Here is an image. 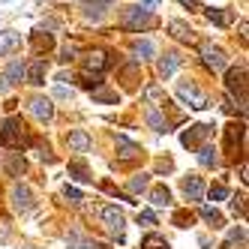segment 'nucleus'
<instances>
[{
	"label": "nucleus",
	"mask_w": 249,
	"mask_h": 249,
	"mask_svg": "<svg viewBox=\"0 0 249 249\" xmlns=\"http://www.w3.org/2000/svg\"><path fill=\"white\" fill-rule=\"evenodd\" d=\"M177 66H180V57H177V54H165L162 60H159V75H162V78H171V75L177 72Z\"/></svg>",
	"instance_id": "aec40b11"
},
{
	"label": "nucleus",
	"mask_w": 249,
	"mask_h": 249,
	"mask_svg": "<svg viewBox=\"0 0 249 249\" xmlns=\"http://www.w3.org/2000/svg\"><path fill=\"white\" fill-rule=\"evenodd\" d=\"M198 162L207 165V168H216V165H219V153H216V147L201 144V147H198Z\"/></svg>",
	"instance_id": "6ab92c4d"
},
{
	"label": "nucleus",
	"mask_w": 249,
	"mask_h": 249,
	"mask_svg": "<svg viewBox=\"0 0 249 249\" xmlns=\"http://www.w3.org/2000/svg\"><path fill=\"white\" fill-rule=\"evenodd\" d=\"M141 249H168V243L159 234H147L144 240H141Z\"/></svg>",
	"instance_id": "c85d7f7f"
},
{
	"label": "nucleus",
	"mask_w": 249,
	"mask_h": 249,
	"mask_svg": "<svg viewBox=\"0 0 249 249\" xmlns=\"http://www.w3.org/2000/svg\"><path fill=\"white\" fill-rule=\"evenodd\" d=\"M63 198H69V204H81V201H84V195H81L75 186H69V183H66V186H63Z\"/></svg>",
	"instance_id": "473e14b6"
},
{
	"label": "nucleus",
	"mask_w": 249,
	"mask_h": 249,
	"mask_svg": "<svg viewBox=\"0 0 249 249\" xmlns=\"http://www.w3.org/2000/svg\"><path fill=\"white\" fill-rule=\"evenodd\" d=\"M93 99H96V102H117V93H114V90H105V87H96V90H93Z\"/></svg>",
	"instance_id": "72a5a7b5"
},
{
	"label": "nucleus",
	"mask_w": 249,
	"mask_h": 249,
	"mask_svg": "<svg viewBox=\"0 0 249 249\" xmlns=\"http://www.w3.org/2000/svg\"><path fill=\"white\" fill-rule=\"evenodd\" d=\"M144 99L153 105V108H165V105H168V96H165V90L159 84H147L144 87Z\"/></svg>",
	"instance_id": "ddd939ff"
},
{
	"label": "nucleus",
	"mask_w": 249,
	"mask_h": 249,
	"mask_svg": "<svg viewBox=\"0 0 249 249\" xmlns=\"http://www.w3.org/2000/svg\"><path fill=\"white\" fill-rule=\"evenodd\" d=\"M0 3H9V0H0Z\"/></svg>",
	"instance_id": "de8ad7c7"
},
{
	"label": "nucleus",
	"mask_w": 249,
	"mask_h": 249,
	"mask_svg": "<svg viewBox=\"0 0 249 249\" xmlns=\"http://www.w3.org/2000/svg\"><path fill=\"white\" fill-rule=\"evenodd\" d=\"M243 240H246V228L240 225V228H234V231H231V234H228V240H225V249L237 246V243H243Z\"/></svg>",
	"instance_id": "7c9ffc66"
},
{
	"label": "nucleus",
	"mask_w": 249,
	"mask_h": 249,
	"mask_svg": "<svg viewBox=\"0 0 249 249\" xmlns=\"http://www.w3.org/2000/svg\"><path fill=\"white\" fill-rule=\"evenodd\" d=\"M84 63H87V72H102V69L108 66V54L96 48V51H90V54H87V60H84Z\"/></svg>",
	"instance_id": "dca6fc26"
},
{
	"label": "nucleus",
	"mask_w": 249,
	"mask_h": 249,
	"mask_svg": "<svg viewBox=\"0 0 249 249\" xmlns=\"http://www.w3.org/2000/svg\"><path fill=\"white\" fill-rule=\"evenodd\" d=\"M114 0H90V6L87 9H96V12H102V6H111Z\"/></svg>",
	"instance_id": "ea45409f"
},
{
	"label": "nucleus",
	"mask_w": 249,
	"mask_h": 249,
	"mask_svg": "<svg viewBox=\"0 0 249 249\" xmlns=\"http://www.w3.org/2000/svg\"><path fill=\"white\" fill-rule=\"evenodd\" d=\"M84 249H105L102 243H84Z\"/></svg>",
	"instance_id": "a18cd8bd"
},
{
	"label": "nucleus",
	"mask_w": 249,
	"mask_h": 249,
	"mask_svg": "<svg viewBox=\"0 0 249 249\" xmlns=\"http://www.w3.org/2000/svg\"><path fill=\"white\" fill-rule=\"evenodd\" d=\"M213 126H207V123H198V126H189V132H183V144L186 147H201V141L210 135Z\"/></svg>",
	"instance_id": "9d476101"
},
{
	"label": "nucleus",
	"mask_w": 249,
	"mask_h": 249,
	"mask_svg": "<svg viewBox=\"0 0 249 249\" xmlns=\"http://www.w3.org/2000/svg\"><path fill=\"white\" fill-rule=\"evenodd\" d=\"M24 168H27V165H24V159H21L18 153H12V156H9V162H6V171H9L12 177H18V174H24Z\"/></svg>",
	"instance_id": "bb28decb"
},
{
	"label": "nucleus",
	"mask_w": 249,
	"mask_h": 249,
	"mask_svg": "<svg viewBox=\"0 0 249 249\" xmlns=\"http://www.w3.org/2000/svg\"><path fill=\"white\" fill-rule=\"evenodd\" d=\"M207 21L210 24H219V27H228V24H234V12L231 9H207Z\"/></svg>",
	"instance_id": "2eb2a0df"
},
{
	"label": "nucleus",
	"mask_w": 249,
	"mask_h": 249,
	"mask_svg": "<svg viewBox=\"0 0 249 249\" xmlns=\"http://www.w3.org/2000/svg\"><path fill=\"white\" fill-rule=\"evenodd\" d=\"M207 195H210V198H213V201H225V198H228V195H231V192H228V186H222V183H216V186H210V189H207Z\"/></svg>",
	"instance_id": "2f4dec72"
},
{
	"label": "nucleus",
	"mask_w": 249,
	"mask_h": 249,
	"mask_svg": "<svg viewBox=\"0 0 249 249\" xmlns=\"http://www.w3.org/2000/svg\"><path fill=\"white\" fill-rule=\"evenodd\" d=\"M180 3H183L186 9H198V0H180Z\"/></svg>",
	"instance_id": "c03bdc74"
},
{
	"label": "nucleus",
	"mask_w": 249,
	"mask_h": 249,
	"mask_svg": "<svg viewBox=\"0 0 249 249\" xmlns=\"http://www.w3.org/2000/svg\"><path fill=\"white\" fill-rule=\"evenodd\" d=\"M3 78L9 81V87H12V84H21V78H24V63H21V60L9 63V66H6V72H3Z\"/></svg>",
	"instance_id": "4be33fe9"
},
{
	"label": "nucleus",
	"mask_w": 249,
	"mask_h": 249,
	"mask_svg": "<svg viewBox=\"0 0 249 249\" xmlns=\"http://www.w3.org/2000/svg\"><path fill=\"white\" fill-rule=\"evenodd\" d=\"M177 96H180V99L189 105V108H195V111H204L207 105H210V102H207V96H204V93H201L192 81H189V84H186V81L177 84Z\"/></svg>",
	"instance_id": "f03ea898"
},
{
	"label": "nucleus",
	"mask_w": 249,
	"mask_h": 249,
	"mask_svg": "<svg viewBox=\"0 0 249 249\" xmlns=\"http://www.w3.org/2000/svg\"><path fill=\"white\" fill-rule=\"evenodd\" d=\"M201 63L210 69V72H225L228 57H225V51L216 48V45H201Z\"/></svg>",
	"instance_id": "20e7f679"
},
{
	"label": "nucleus",
	"mask_w": 249,
	"mask_h": 249,
	"mask_svg": "<svg viewBox=\"0 0 249 249\" xmlns=\"http://www.w3.org/2000/svg\"><path fill=\"white\" fill-rule=\"evenodd\" d=\"M54 96H57V99H69V96H72V87H66V84H60L57 90H54Z\"/></svg>",
	"instance_id": "58836bf2"
},
{
	"label": "nucleus",
	"mask_w": 249,
	"mask_h": 249,
	"mask_svg": "<svg viewBox=\"0 0 249 249\" xmlns=\"http://www.w3.org/2000/svg\"><path fill=\"white\" fill-rule=\"evenodd\" d=\"M144 120H147V126L153 129V132H168V123H165V117L159 114V108H147V114H144Z\"/></svg>",
	"instance_id": "f3484780"
},
{
	"label": "nucleus",
	"mask_w": 249,
	"mask_h": 249,
	"mask_svg": "<svg viewBox=\"0 0 249 249\" xmlns=\"http://www.w3.org/2000/svg\"><path fill=\"white\" fill-rule=\"evenodd\" d=\"M150 204H153V207H168V204H171V192H168V186H156V189L150 192Z\"/></svg>",
	"instance_id": "b1692460"
},
{
	"label": "nucleus",
	"mask_w": 249,
	"mask_h": 249,
	"mask_svg": "<svg viewBox=\"0 0 249 249\" xmlns=\"http://www.w3.org/2000/svg\"><path fill=\"white\" fill-rule=\"evenodd\" d=\"M66 144H69V150H75V153H87V150L93 147V138L87 135L84 129H72L69 138H66Z\"/></svg>",
	"instance_id": "1a4fd4ad"
},
{
	"label": "nucleus",
	"mask_w": 249,
	"mask_h": 249,
	"mask_svg": "<svg viewBox=\"0 0 249 249\" xmlns=\"http://www.w3.org/2000/svg\"><path fill=\"white\" fill-rule=\"evenodd\" d=\"M201 216L213 225V228H222L225 225V219H222V213L216 210V207H201Z\"/></svg>",
	"instance_id": "a878e982"
},
{
	"label": "nucleus",
	"mask_w": 249,
	"mask_h": 249,
	"mask_svg": "<svg viewBox=\"0 0 249 249\" xmlns=\"http://www.w3.org/2000/svg\"><path fill=\"white\" fill-rule=\"evenodd\" d=\"M243 78H246V66H237V69H231L228 72V93H237L243 96Z\"/></svg>",
	"instance_id": "a211bd4d"
},
{
	"label": "nucleus",
	"mask_w": 249,
	"mask_h": 249,
	"mask_svg": "<svg viewBox=\"0 0 249 249\" xmlns=\"http://www.w3.org/2000/svg\"><path fill=\"white\" fill-rule=\"evenodd\" d=\"M243 198H234L231 201V213H234V216H243V204H240Z\"/></svg>",
	"instance_id": "a19ab883"
},
{
	"label": "nucleus",
	"mask_w": 249,
	"mask_h": 249,
	"mask_svg": "<svg viewBox=\"0 0 249 249\" xmlns=\"http://www.w3.org/2000/svg\"><path fill=\"white\" fill-rule=\"evenodd\" d=\"M69 174H75V180H81V183H90L93 177H90V171H87V165L81 162V159H75V162H69Z\"/></svg>",
	"instance_id": "393cba45"
},
{
	"label": "nucleus",
	"mask_w": 249,
	"mask_h": 249,
	"mask_svg": "<svg viewBox=\"0 0 249 249\" xmlns=\"http://www.w3.org/2000/svg\"><path fill=\"white\" fill-rule=\"evenodd\" d=\"M138 153H141L138 144H132V141H126V138H117V156L120 159H135Z\"/></svg>",
	"instance_id": "5701e85b"
},
{
	"label": "nucleus",
	"mask_w": 249,
	"mask_h": 249,
	"mask_svg": "<svg viewBox=\"0 0 249 249\" xmlns=\"http://www.w3.org/2000/svg\"><path fill=\"white\" fill-rule=\"evenodd\" d=\"M168 33H171L177 42H195L192 27H189V24H183V21H171V24H168Z\"/></svg>",
	"instance_id": "4468645a"
},
{
	"label": "nucleus",
	"mask_w": 249,
	"mask_h": 249,
	"mask_svg": "<svg viewBox=\"0 0 249 249\" xmlns=\"http://www.w3.org/2000/svg\"><path fill=\"white\" fill-rule=\"evenodd\" d=\"M0 93H9V81L3 75H0Z\"/></svg>",
	"instance_id": "37998d69"
},
{
	"label": "nucleus",
	"mask_w": 249,
	"mask_h": 249,
	"mask_svg": "<svg viewBox=\"0 0 249 249\" xmlns=\"http://www.w3.org/2000/svg\"><path fill=\"white\" fill-rule=\"evenodd\" d=\"M0 144L3 147H21L24 144V123L18 117H9L0 129Z\"/></svg>",
	"instance_id": "f257e3e1"
},
{
	"label": "nucleus",
	"mask_w": 249,
	"mask_h": 249,
	"mask_svg": "<svg viewBox=\"0 0 249 249\" xmlns=\"http://www.w3.org/2000/svg\"><path fill=\"white\" fill-rule=\"evenodd\" d=\"M102 222H105V228L111 231V234L117 237V240H123V228H126V216L117 210V207H102Z\"/></svg>",
	"instance_id": "39448f33"
},
{
	"label": "nucleus",
	"mask_w": 249,
	"mask_h": 249,
	"mask_svg": "<svg viewBox=\"0 0 249 249\" xmlns=\"http://www.w3.org/2000/svg\"><path fill=\"white\" fill-rule=\"evenodd\" d=\"M75 51H78V48H75L72 42H69V45H66V48L60 51V60H63V63H69V60H75Z\"/></svg>",
	"instance_id": "e433bc0d"
},
{
	"label": "nucleus",
	"mask_w": 249,
	"mask_h": 249,
	"mask_svg": "<svg viewBox=\"0 0 249 249\" xmlns=\"http://www.w3.org/2000/svg\"><path fill=\"white\" fill-rule=\"evenodd\" d=\"M24 78H27L33 87L45 84V60H33L30 66H24Z\"/></svg>",
	"instance_id": "f8f14e48"
},
{
	"label": "nucleus",
	"mask_w": 249,
	"mask_h": 249,
	"mask_svg": "<svg viewBox=\"0 0 249 249\" xmlns=\"http://www.w3.org/2000/svg\"><path fill=\"white\" fill-rule=\"evenodd\" d=\"M33 42H36V48H45V51L54 45V39H51L48 33H45V36H42V33H36V36H33Z\"/></svg>",
	"instance_id": "c9c22d12"
},
{
	"label": "nucleus",
	"mask_w": 249,
	"mask_h": 249,
	"mask_svg": "<svg viewBox=\"0 0 249 249\" xmlns=\"http://www.w3.org/2000/svg\"><path fill=\"white\" fill-rule=\"evenodd\" d=\"M126 30H141V27H150L153 24V15L150 9H141V6H132V9H123V21H120Z\"/></svg>",
	"instance_id": "7ed1b4c3"
},
{
	"label": "nucleus",
	"mask_w": 249,
	"mask_h": 249,
	"mask_svg": "<svg viewBox=\"0 0 249 249\" xmlns=\"http://www.w3.org/2000/svg\"><path fill=\"white\" fill-rule=\"evenodd\" d=\"M234 141H243V123L240 126H228V144H234Z\"/></svg>",
	"instance_id": "f704fd0d"
},
{
	"label": "nucleus",
	"mask_w": 249,
	"mask_h": 249,
	"mask_svg": "<svg viewBox=\"0 0 249 249\" xmlns=\"http://www.w3.org/2000/svg\"><path fill=\"white\" fill-rule=\"evenodd\" d=\"M12 207L18 210V213H30L33 210V195H30L27 186H21V183L12 186Z\"/></svg>",
	"instance_id": "423d86ee"
},
{
	"label": "nucleus",
	"mask_w": 249,
	"mask_h": 249,
	"mask_svg": "<svg viewBox=\"0 0 249 249\" xmlns=\"http://www.w3.org/2000/svg\"><path fill=\"white\" fill-rule=\"evenodd\" d=\"M30 111L36 120H51L54 117V102H51L48 96H33L30 99Z\"/></svg>",
	"instance_id": "0eeeda50"
},
{
	"label": "nucleus",
	"mask_w": 249,
	"mask_h": 249,
	"mask_svg": "<svg viewBox=\"0 0 249 249\" xmlns=\"http://www.w3.org/2000/svg\"><path fill=\"white\" fill-rule=\"evenodd\" d=\"M132 54H135L138 60H150V57H153V42H150V39H135V42H132Z\"/></svg>",
	"instance_id": "412c9836"
},
{
	"label": "nucleus",
	"mask_w": 249,
	"mask_h": 249,
	"mask_svg": "<svg viewBox=\"0 0 249 249\" xmlns=\"http://www.w3.org/2000/svg\"><path fill=\"white\" fill-rule=\"evenodd\" d=\"M81 87H87V90H96V87H102V75H99V72H81Z\"/></svg>",
	"instance_id": "cd10ccee"
},
{
	"label": "nucleus",
	"mask_w": 249,
	"mask_h": 249,
	"mask_svg": "<svg viewBox=\"0 0 249 249\" xmlns=\"http://www.w3.org/2000/svg\"><path fill=\"white\" fill-rule=\"evenodd\" d=\"M138 225H156V216H153L150 210H141L138 213Z\"/></svg>",
	"instance_id": "4c0bfd02"
},
{
	"label": "nucleus",
	"mask_w": 249,
	"mask_h": 249,
	"mask_svg": "<svg viewBox=\"0 0 249 249\" xmlns=\"http://www.w3.org/2000/svg\"><path fill=\"white\" fill-rule=\"evenodd\" d=\"M174 222L183 228V225H189V216H186V213H174Z\"/></svg>",
	"instance_id": "79ce46f5"
},
{
	"label": "nucleus",
	"mask_w": 249,
	"mask_h": 249,
	"mask_svg": "<svg viewBox=\"0 0 249 249\" xmlns=\"http://www.w3.org/2000/svg\"><path fill=\"white\" fill-rule=\"evenodd\" d=\"M21 48V36L15 30H0V54H15Z\"/></svg>",
	"instance_id": "9b49d317"
},
{
	"label": "nucleus",
	"mask_w": 249,
	"mask_h": 249,
	"mask_svg": "<svg viewBox=\"0 0 249 249\" xmlns=\"http://www.w3.org/2000/svg\"><path fill=\"white\" fill-rule=\"evenodd\" d=\"M147 183H150V174H135L129 180V192H144Z\"/></svg>",
	"instance_id": "c756f323"
},
{
	"label": "nucleus",
	"mask_w": 249,
	"mask_h": 249,
	"mask_svg": "<svg viewBox=\"0 0 249 249\" xmlns=\"http://www.w3.org/2000/svg\"><path fill=\"white\" fill-rule=\"evenodd\" d=\"M24 249H36V246H24Z\"/></svg>",
	"instance_id": "49530a36"
},
{
	"label": "nucleus",
	"mask_w": 249,
	"mask_h": 249,
	"mask_svg": "<svg viewBox=\"0 0 249 249\" xmlns=\"http://www.w3.org/2000/svg\"><path fill=\"white\" fill-rule=\"evenodd\" d=\"M183 195L189 201H201L204 198V180L198 174H189V177H183Z\"/></svg>",
	"instance_id": "6e6552de"
}]
</instances>
